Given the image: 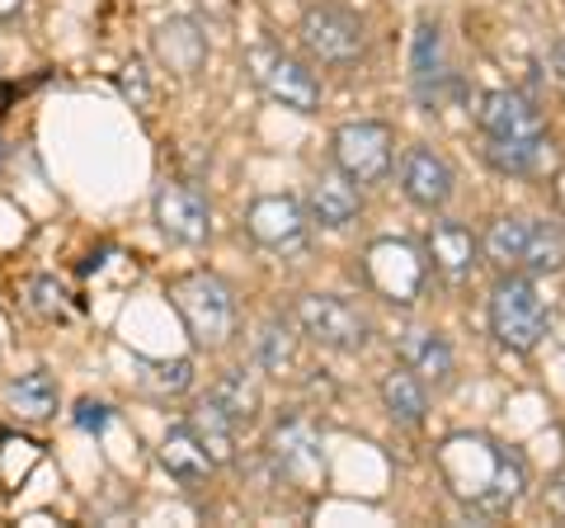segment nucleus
<instances>
[{
    "instance_id": "21",
    "label": "nucleus",
    "mask_w": 565,
    "mask_h": 528,
    "mask_svg": "<svg viewBox=\"0 0 565 528\" xmlns=\"http://www.w3.org/2000/svg\"><path fill=\"white\" fill-rule=\"evenodd\" d=\"M377 392H382V406H386V415H392L396 425L419 430L424 420H429V382L415 378L405 363L392 368V373H382Z\"/></svg>"
},
{
    "instance_id": "14",
    "label": "nucleus",
    "mask_w": 565,
    "mask_h": 528,
    "mask_svg": "<svg viewBox=\"0 0 565 528\" xmlns=\"http://www.w3.org/2000/svg\"><path fill=\"white\" fill-rule=\"evenodd\" d=\"M424 255H429V270L448 284H467L481 264V236L462 222H434L424 232Z\"/></svg>"
},
{
    "instance_id": "32",
    "label": "nucleus",
    "mask_w": 565,
    "mask_h": 528,
    "mask_svg": "<svg viewBox=\"0 0 565 528\" xmlns=\"http://www.w3.org/2000/svg\"><path fill=\"white\" fill-rule=\"evenodd\" d=\"M546 66H552V76L565 85V39H561V43H552V57H546Z\"/></svg>"
},
{
    "instance_id": "18",
    "label": "nucleus",
    "mask_w": 565,
    "mask_h": 528,
    "mask_svg": "<svg viewBox=\"0 0 565 528\" xmlns=\"http://www.w3.org/2000/svg\"><path fill=\"white\" fill-rule=\"evenodd\" d=\"M255 359L269 378H297L302 368V336H297V316H269L255 336Z\"/></svg>"
},
{
    "instance_id": "11",
    "label": "nucleus",
    "mask_w": 565,
    "mask_h": 528,
    "mask_svg": "<svg viewBox=\"0 0 565 528\" xmlns=\"http://www.w3.org/2000/svg\"><path fill=\"white\" fill-rule=\"evenodd\" d=\"M330 156L353 184H382L396 166V133L386 123H340L330 137Z\"/></svg>"
},
{
    "instance_id": "29",
    "label": "nucleus",
    "mask_w": 565,
    "mask_h": 528,
    "mask_svg": "<svg viewBox=\"0 0 565 528\" xmlns=\"http://www.w3.org/2000/svg\"><path fill=\"white\" fill-rule=\"evenodd\" d=\"M76 425L81 430H104V425H109V406H104V401H81V406H76Z\"/></svg>"
},
{
    "instance_id": "19",
    "label": "nucleus",
    "mask_w": 565,
    "mask_h": 528,
    "mask_svg": "<svg viewBox=\"0 0 565 528\" xmlns=\"http://www.w3.org/2000/svg\"><path fill=\"white\" fill-rule=\"evenodd\" d=\"M396 349H401V363L429 387H448L452 382L457 359H452V345L438 336V330H405Z\"/></svg>"
},
{
    "instance_id": "10",
    "label": "nucleus",
    "mask_w": 565,
    "mask_h": 528,
    "mask_svg": "<svg viewBox=\"0 0 565 528\" xmlns=\"http://www.w3.org/2000/svg\"><path fill=\"white\" fill-rule=\"evenodd\" d=\"M245 232H250L259 251L292 260V255H307L311 245V213L292 193H259L245 208Z\"/></svg>"
},
{
    "instance_id": "34",
    "label": "nucleus",
    "mask_w": 565,
    "mask_h": 528,
    "mask_svg": "<svg viewBox=\"0 0 565 528\" xmlns=\"http://www.w3.org/2000/svg\"><path fill=\"white\" fill-rule=\"evenodd\" d=\"M6 156H10V151H6V137H0V170H6Z\"/></svg>"
},
{
    "instance_id": "7",
    "label": "nucleus",
    "mask_w": 565,
    "mask_h": 528,
    "mask_svg": "<svg viewBox=\"0 0 565 528\" xmlns=\"http://www.w3.org/2000/svg\"><path fill=\"white\" fill-rule=\"evenodd\" d=\"M424 278H429V255L415 251L411 241L382 236L363 251V284L373 297H382V303L411 307L424 293Z\"/></svg>"
},
{
    "instance_id": "33",
    "label": "nucleus",
    "mask_w": 565,
    "mask_h": 528,
    "mask_svg": "<svg viewBox=\"0 0 565 528\" xmlns=\"http://www.w3.org/2000/svg\"><path fill=\"white\" fill-rule=\"evenodd\" d=\"M20 6H24V0H0V24L14 20V14H20Z\"/></svg>"
},
{
    "instance_id": "26",
    "label": "nucleus",
    "mask_w": 565,
    "mask_h": 528,
    "mask_svg": "<svg viewBox=\"0 0 565 528\" xmlns=\"http://www.w3.org/2000/svg\"><path fill=\"white\" fill-rule=\"evenodd\" d=\"M556 270H565V232H561V222L533 218V236H527L523 274L527 278H542V274H556Z\"/></svg>"
},
{
    "instance_id": "31",
    "label": "nucleus",
    "mask_w": 565,
    "mask_h": 528,
    "mask_svg": "<svg viewBox=\"0 0 565 528\" xmlns=\"http://www.w3.org/2000/svg\"><path fill=\"white\" fill-rule=\"evenodd\" d=\"M542 505H546V515H556V519H565V472L561 477L546 486V496H542Z\"/></svg>"
},
{
    "instance_id": "27",
    "label": "nucleus",
    "mask_w": 565,
    "mask_h": 528,
    "mask_svg": "<svg viewBox=\"0 0 565 528\" xmlns=\"http://www.w3.org/2000/svg\"><path fill=\"white\" fill-rule=\"evenodd\" d=\"M24 307L33 316H43V321H66L71 316V303H66V288L57 284L52 274H33L24 284Z\"/></svg>"
},
{
    "instance_id": "17",
    "label": "nucleus",
    "mask_w": 565,
    "mask_h": 528,
    "mask_svg": "<svg viewBox=\"0 0 565 528\" xmlns=\"http://www.w3.org/2000/svg\"><path fill=\"white\" fill-rule=\"evenodd\" d=\"M156 457H161V467L170 472V482H180V486H203L212 477V467H217L189 420H180V425H170L161 434V453Z\"/></svg>"
},
{
    "instance_id": "23",
    "label": "nucleus",
    "mask_w": 565,
    "mask_h": 528,
    "mask_svg": "<svg viewBox=\"0 0 565 528\" xmlns=\"http://www.w3.org/2000/svg\"><path fill=\"white\" fill-rule=\"evenodd\" d=\"M6 406L20 415V420H52L57 415V378L47 373V368H33V373H24V378H14L10 387H6Z\"/></svg>"
},
{
    "instance_id": "25",
    "label": "nucleus",
    "mask_w": 565,
    "mask_h": 528,
    "mask_svg": "<svg viewBox=\"0 0 565 528\" xmlns=\"http://www.w3.org/2000/svg\"><path fill=\"white\" fill-rule=\"evenodd\" d=\"M207 397L217 401V406L232 415L241 430H245V425H255V420H259V406H264V401H259V387H255V378L245 373V368H232V373H222L217 382L207 387Z\"/></svg>"
},
{
    "instance_id": "9",
    "label": "nucleus",
    "mask_w": 565,
    "mask_h": 528,
    "mask_svg": "<svg viewBox=\"0 0 565 528\" xmlns=\"http://www.w3.org/2000/svg\"><path fill=\"white\" fill-rule=\"evenodd\" d=\"M245 66H250V76L259 81V91L274 104H282V109H297V114L321 109L326 85L302 57H292V52H282V47H250L245 52Z\"/></svg>"
},
{
    "instance_id": "30",
    "label": "nucleus",
    "mask_w": 565,
    "mask_h": 528,
    "mask_svg": "<svg viewBox=\"0 0 565 528\" xmlns=\"http://www.w3.org/2000/svg\"><path fill=\"white\" fill-rule=\"evenodd\" d=\"M122 91H128V95L137 91V104H141V109H147V104H151V91H147V76H141V66H137V62L128 66V72H122Z\"/></svg>"
},
{
    "instance_id": "3",
    "label": "nucleus",
    "mask_w": 565,
    "mask_h": 528,
    "mask_svg": "<svg viewBox=\"0 0 565 528\" xmlns=\"http://www.w3.org/2000/svg\"><path fill=\"white\" fill-rule=\"evenodd\" d=\"M490 336L514 355H533L552 330V307H546L542 288L527 274H500L490 288Z\"/></svg>"
},
{
    "instance_id": "15",
    "label": "nucleus",
    "mask_w": 565,
    "mask_h": 528,
    "mask_svg": "<svg viewBox=\"0 0 565 528\" xmlns=\"http://www.w3.org/2000/svg\"><path fill=\"white\" fill-rule=\"evenodd\" d=\"M307 213H311V226H321V232H344L363 213V184H353L340 166L321 170L307 189Z\"/></svg>"
},
{
    "instance_id": "28",
    "label": "nucleus",
    "mask_w": 565,
    "mask_h": 528,
    "mask_svg": "<svg viewBox=\"0 0 565 528\" xmlns=\"http://www.w3.org/2000/svg\"><path fill=\"white\" fill-rule=\"evenodd\" d=\"M147 373H141V387H151V392H170L180 397L184 387L193 382V363L189 359H170V363H141Z\"/></svg>"
},
{
    "instance_id": "6",
    "label": "nucleus",
    "mask_w": 565,
    "mask_h": 528,
    "mask_svg": "<svg viewBox=\"0 0 565 528\" xmlns=\"http://www.w3.org/2000/svg\"><path fill=\"white\" fill-rule=\"evenodd\" d=\"M297 330L321 345V349H334V355H359L373 336V321H367V311L359 303H349V297H334V293H302L297 297Z\"/></svg>"
},
{
    "instance_id": "1",
    "label": "nucleus",
    "mask_w": 565,
    "mask_h": 528,
    "mask_svg": "<svg viewBox=\"0 0 565 528\" xmlns=\"http://www.w3.org/2000/svg\"><path fill=\"white\" fill-rule=\"evenodd\" d=\"M444 490L471 519H504L527 496V463L490 434H448L434 448Z\"/></svg>"
},
{
    "instance_id": "22",
    "label": "nucleus",
    "mask_w": 565,
    "mask_h": 528,
    "mask_svg": "<svg viewBox=\"0 0 565 528\" xmlns=\"http://www.w3.org/2000/svg\"><path fill=\"white\" fill-rule=\"evenodd\" d=\"M527 236H533V218L504 213V218L490 222V232H486V241H481V255H486L500 274H523Z\"/></svg>"
},
{
    "instance_id": "13",
    "label": "nucleus",
    "mask_w": 565,
    "mask_h": 528,
    "mask_svg": "<svg viewBox=\"0 0 565 528\" xmlns=\"http://www.w3.org/2000/svg\"><path fill=\"white\" fill-rule=\"evenodd\" d=\"M452 189H457V175H452V166L434 147L419 142V147H411L401 156V193L415 208H424V213H438V208L452 199Z\"/></svg>"
},
{
    "instance_id": "4",
    "label": "nucleus",
    "mask_w": 565,
    "mask_h": 528,
    "mask_svg": "<svg viewBox=\"0 0 565 528\" xmlns=\"http://www.w3.org/2000/svg\"><path fill=\"white\" fill-rule=\"evenodd\" d=\"M170 303H174V311H180L189 340L199 349H226V345H232L241 311H236L232 288H226L217 274H189V278H180V284L170 288Z\"/></svg>"
},
{
    "instance_id": "20",
    "label": "nucleus",
    "mask_w": 565,
    "mask_h": 528,
    "mask_svg": "<svg viewBox=\"0 0 565 528\" xmlns=\"http://www.w3.org/2000/svg\"><path fill=\"white\" fill-rule=\"evenodd\" d=\"M444 76H448V62H444V33H438L434 20H419V24H415V39H411V85H415L419 104H429V109H434Z\"/></svg>"
},
{
    "instance_id": "16",
    "label": "nucleus",
    "mask_w": 565,
    "mask_h": 528,
    "mask_svg": "<svg viewBox=\"0 0 565 528\" xmlns=\"http://www.w3.org/2000/svg\"><path fill=\"white\" fill-rule=\"evenodd\" d=\"M151 47H156V62H161L166 72H174V76H199L203 62H207V33H203L199 20H184V14L156 24Z\"/></svg>"
},
{
    "instance_id": "5",
    "label": "nucleus",
    "mask_w": 565,
    "mask_h": 528,
    "mask_svg": "<svg viewBox=\"0 0 565 528\" xmlns=\"http://www.w3.org/2000/svg\"><path fill=\"white\" fill-rule=\"evenodd\" d=\"M269 463L278 472V482H288L292 490H302V496H311V490H321L330 467H326V439L321 430L311 425L307 415H278L269 425Z\"/></svg>"
},
{
    "instance_id": "8",
    "label": "nucleus",
    "mask_w": 565,
    "mask_h": 528,
    "mask_svg": "<svg viewBox=\"0 0 565 528\" xmlns=\"http://www.w3.org/2000/svg\"><path fill=\"white\" fill-rule=\"evenodd\" d=\"M297 39L311 52V62H321V66H353V62H363V52H367L363 20L344 6H330V0L302 10Z\"/></svg>"
},
{
    "instance_id": "12",
    "label": "nucleus",
    "mask_w": 565,
    "mask_h": 528,
    "mask_svg": "<svg viewBox=\"0 0 565 528\" xmlns=\"http://www.w3.org/2000/svg\"><path fill=\"white\" fill-rule=\"evenodd\" d=\"M151 218L174 245H207L212 241V203L203 199V189H193L184 180H166L156 189Z\"/></svg>"
},
{
    "instance_id": "24",
    "label": "nucleus",
    "mask_w": 565,
    "mask_h": 528,
    "mask_svg": "<svg viewBox=\"0 0 565 528\" xmlns=\"http://www.w3.org/2000/svg\"><path fill=\"white\" fill-rule=\"evenodd\" d=\"M189 425H193V434L203 439V448L212 453V463H232V453H236V434H241V425L232 415H226L217 401L212 397H203L199 406H193V415H189Z\"/></svg>"
},
{
    "instance_id": "2",
    "label": "nucleus",
    "mask_w": 565,
    "mask_h": 528,
    "mask_svg": "<svg viewBox=\"0 0 565 528\" xmlns=\"http://www.w3.org/2000/svg\"><path fill=\"white\" fill-rule=\"evenodd\" d=\"M476 128L486 137V161L500 175H537L546 161V123L519 91H486L476 99Z\"/></svg>"
}]
</instances>
